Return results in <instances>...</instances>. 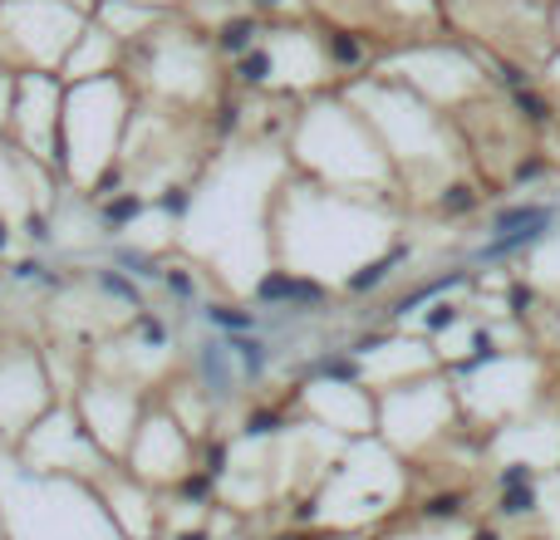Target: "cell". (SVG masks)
I'll use <instances>...</instances> for the list:
<instances>
[{
    "mask_svg": "<svg viewBox=\"0 0 560 540\" xmlns=\"http://www.w3.org/2000/svg\"><path fill=\"white\" fill-rule=\"evenodd\" d=\"M59 398L55 378H49V364L39 349L15 344L0 349V447H15L25 437V427L45 413Z\"/></svg>",
    "mask_w": 560,
    "mask_h": 540,
    "instance_id": "21",
    "label": "cell"
},
{
    "mask_svg": "<svg viewBox=\"0 0 560 540\" xmlns=\"http://www.w3.org/2000/svg\"><path fill=\"white\" fill-rule=\"evenodd\" d=\"M413 506V467L378 437H354L305 496V521L329 540L384 536Z\"/></svg>",
    "mask_w": 560,
    "mask_h": 540,
    "instance_id": "5",
    "label": "cell"
},
{
    "mask_svg": "<svg viewBox=\"0 0 560 540\" xmlns=\"http://www.w3.org/2000/svg\"><path fill=\"white\" fill-rule=\"evenodd\" d=\"M551 39H556V49H560V0H551Z\"/></svg>",
    "mask_w": 560,
    "mask_h": 540,
    "instance_id": "34",
    "label": "cell"
},
{
    "mask_svg": "<svg viewBox=\"0 0 560 540\" xmlns=\"http://www.w3.org/2000/svg\"><path fill=\"white\" fill-rule=\"evenodd\" d=\"M89 486L98 492L104 512L114 516V526L128 540H163V492H153V486H143L138 477H128L118 462H108Z\"/></svg>",
    "mask_w": 560,
    "mask_h": 540,
    "instance_id": "24",
    "label": "cell"
},
{
    "mask_svg": "<svg viewBox=\"0 0 560 540\" xmlns=\"http://www.w3.org/2000/svg\"><path fill=\"white\" fill-rule=\"evenodd\" d=\"M522 285L546 300H560V216L522 251Z\"/></svg>",
    "mask_w": 560,
    "mask_h": 540,
    "instance_id": "27",
    "label": "cell"
},
{
    "mask_svg": "<svg viewBox=\"0 0 560 540\" xmlns=\"http://www.w3.org/2000/svg\"><path fill=\"white\" fill-rule=\"evenodd\" d=\"M374 69H384L388 79L408 84L423 104H433L438 114H463L467 104H477L482 94H492V74H487V59L472 45H463L457 35H433L404 45L394 55H384Z\"/></svg>",
    "mask_w": 560,
    "mask_h": 540,
    "instance_id": "13",
    "label": "cell"
},
{
    "mask_svg": "<svg viewBox=\"0 0 560 540\" xmlns=\"http://www.w3.org/2000/svg\"><path fill=\"white\" fill-rule=\"evenodd\" d=\"M0 526L5 540H128L98 492L74 477H39L0 447Z\"/></svg>",
    "mask_w": 560,
    "mask_h": 540,
    "instance_id": "8",
    "label": "cell"
},
{
    "mask_svg": "<svg viewBox=\"0 0 560 540\" xmlns=\"http://www.w3.org/2000/svg\"><path fill=\"white\" fill-rule=\"evenodd\" d=\"M404 222L408 212L394 197L335 192L290 173L271 212L276 275L310 290H364L388 275Z\"/></svg>",
    "mask_w": 560,
    "mask_h": 540,
    "instance_id": "2",
    "label": "cell"
},
{
    "mask_svg": "<svg viewBox=\"0 0 560 540\" xmlns=\"http://www.w3.org/2000/svg\"><path fill=\"white\" fill-rule=\"evenodd\" d=\"M285 157L290 173L310 177L319 187L394 197L398 202V173L388 163L384 143L339 89H325V94L295 104V118H290L285 133Z\"/></svg>",
    "mask_w": 560,
    "mask_h": 540,
    "instance_id": "4",
    "label": "cell"
},
{
    "mask_svg": "<svg viewBox=\"0 0 560 540\" xmlns=\"http://www.w3.org/2000/svg\"><path fill=\"white\" fill-rule=\"evenodd\" d=\"M349 368L354 378L369 388V394H388L398 384H413V378L438 374V354H433V339L413 334V329H394V334H378L369 344H359L349 354Z\"/></svg>",
    "mask_w": 560,
    "mask_h": 540,
    "instance_id": "23",
    "label": "cell"
},
{
    "mask_svg": "<svg viewBox=\"0 0 560 540\" xmlns=\"http://www.w3.org/2000/svg\"><path fill=\"white\" fill-rule=\"evenodd\" d=\"M0 540H5V526H0Z\"/></svg>",
    "mask_w": 560,
    "mask_h": 540,
    "instance_id": "35",
    "label": "cell"
},
{
    "mask_svg": "<svg viewBox=\"0 0 560 540\" xmlns=\"http://www.w3.org/2000/svg\"><path fill=\"white\" fill-rule=\"evenodd\" d=\"M252 5V15H261L266 25H276V20H305V0H246Z\"/></svg>",
    "mask_w": 560,
    "mask_h": 540,
    "instance_id": "29",
    "label": "cell"
},
{
    "mask_svg": "<svg viewBox=\"0 0 560 540\" xmlns=\"http://www.w3.org/2000/svg\"><path fill=\"white\" fill-rule=\"evenodd\" d=\"M59 108H65V79L59 74H45V69L15 74V104H10V124H5V138L15 143V153L55 167V157H59Z\"/></svg>",
    "mask_w": 560,
    "mask_h": 540,
    "instance_id": "20",
    "label": "cell"
},
{
    "mask_svg": "<svg viewBox=\"0 0 560 540\" xmlns=\"http://www.w3.org/2000/svg\"><path fill=\"white\" fill-rule=\"evenodd\" d=\"M443 25L487 64H512V74H541V64L556 55L551 5L541 0H443Z\"/></svg>",
    "mask_w": 560,
    "mask_h": 540,
    "instance_id": "11",
    "label": "cell"
},
{
    "mask_svg": "<svg viewBox=\"0 0 560 540\" xmlns=\"http://www.w3.org/2000/svg\"><path fill=\"white\" fill-rule=\"evenodd\" d=\"M546 315H551V325H556V339H551V344H546V349H560V300H556L551 309H546Z\"/></svg>",
    "mask_w": 560,
    "mask_h": 540,
    "instance_id": "33",
    "label": "cell"
},
{
    "mask_svg": "<svg viewBox=\"0 0 560 540\" xmlns=\"http://www.w3.org/2000/svg\"><path fill=\"white\" fill-rule=\"evenodd\" d=\"M295 408L305 423L325 427V433L345 437V443L374 437V394L354 374H329L325 368V374L305 378L295 394Z\"/></svg>",
    "mask_w": 560,
    "mask_h": 540,
    "instance_id": "22",
    "label": "cell"
},
{
    "mask_svg": "<svg viewBox=\"0 0 560 540\" xmlns=\"http://www.w3.org/2000/svg\"><path fill=\"white\" fill-rule=\"evenodd\" d=\"M541 84L551 89V94H560V49H556V55L541 64Z\"/></svg>",
    "mask_w": 560,
    "mask_h": 540,
    "instance_id": "32",
    "label": "cell"
},
{
    "mask_svg": "<svg viewBox=\"0 0 560 540\" xmlns=\"http://www.w3.org/2000/svg\"><path fill=\"white\" fill-rule=\"evenodd\" d=\"M69 403H74L79 423H84V433L94 437V447L108 457V462H124L128 443H133L138 433V418L148 413V388L128 384V378H114V374H98V368L84 364V374H79V384L69 388Z\"/></svg>",
    "mask_w": 560,
    "mask_h": 540,
    "instance_id": "18",
    "label": "cell"
},
{
    "mask_svg": "<svg viewBox=\"0 0 560 540\" xmlns=\"http://www.w3.org/2000/svg\"><path fill=\"white\" fill-rule=\"evenodd\" d=\"M10 453H15V462L30 467V472L74 477V482H94V477L108 467V457L98 453L94 437L84 433V423H79L69 398H55V403L25 427V437H20Z\"/></svg>",
    "mask_w": 560,
    "mask_h": 540,
    "instance_id": "16",
    "label": "cell"
},
{
    "mask_svg": "<svg viewBox=\"0 0 560 540\" xmlns=\"http://www.w3.org/2000/svg\"><path fill=\"white\" fill-rule=\"evenodd\" d=\"M133 114H138V94L124 79V69H118V74L65 84L59 157H55V173H59L65 192L94 197V202L108 192V183H114V173H118V157H124V138H128Z\"/></svg>",
    "mask_w": 560,
    "mask_h": 540,
    "instance_id": "6",
    "label": "cell"
},
{
    "mask_svg": "<svg viewBox=\"0 0 560 540\" xmlns=\"http://www.w3.org/2000/svg\"><path fill=\"white\" fill-rule=\"evenodd\" d=\"M305 20L325 35H349L369 45L374 64L404 45L447 35L443 0H305Z\"/></svg>",
    "mask_w": 560,
    "mask_h": 540,
    "instance_id": "14",
    "label": "cell"
},
{
    "mask_svg": "<svg viewBox=\"0 0 560 540\" xmlns=\"http://www.w3.org/2000/svg\"><path fill=\"white\" fill-rule=\"evenodd\" d=\"M10 104H15V69L0 64V133H5V124H10Z\"/></svg>",
    "mask_w": 560,
    "mask_h": 540,
    "instance_id": "30",
    "label": "cell"
},
{
    "mask_svg": "<svg viewBox=\"0 0 560 540\" xmlns=\"http://www.w3.org/2000/svg\"><path fill=\"white\" fill-rule=\"evenodd\" d=\"M463 433V408H457L447 368L413 378V384H398L388 394H374V437L384 447H394L408 467H428Z\"/></svg>",
    "mask_w": 560,
    "mask_h": 540,
    "instance_id": "12",
    "label": "cell"
},
{
    "mask_svg": "<svg viewBox=\"0 0 560 540\" xmlns=\"http://www.w3.org/2000/svg\"><path fill=\"white\" fill-rule=\"evenodd\" d=\"M232 79L252 94H276V98H305L325 94L339 84L335 59H329L325 30L310 25V20H276L261 25L256 45L246 55L232 59Z\"/></svg>",
    "mask_w": 560,
    "mask_h": 540,
    "instance_id": "10",
    "label": "cell"
},
{
    "mask_svg": "<svg viewBox=\"0 0 560 540\" xmlns=\"http://www.w3.org/2000/svg\"><path fill=\"white\" fill-rule=\"evenodd\" d=\"M89 20H94V25H104L108 35L128 49V45H138L143 35H153L167 15H158V10H148V5H133V0H94Z\"/></svg>",
    "mask_w": 560,
    "mask_h": 540,
    "instance_id": "28",
    "label": "cell"
},
{
    "mask_svg": "<svg viewBox=\"0 0 560 540\" xmlns=\"http://www.w3.org/2000/svg\"><path fill=\"white\" fill-rule=\"evenodd\" d=\"M84 25L89 10L74 0H0V64L15 74H59Z\"/></svg>",
    "mask_w": 560,
    "mask_h": 540,
    "instance_id": "15",
    "label": "cell"
},
{
    "mask_svg": "<svg viewBox=\"0 0 560 540\" xmlns=\"http://www.w3.org/2000/svg\"><path fill=\"white\" fill-rule=\"evenodd\" d=\"M118 69H124V45H118L104 25H94V20H89V25L79 30V39L69 45L65 64H59V79H65V84H79V79L118 74Z\"/></svg>",
    "mask_w": 560,
    "mask_h": 540,
    "instance_id": "26",
    "label": "cell"
},
{
    "mask_svg": "<svg viewBox=\"0 0 560 540\" xmlns=\"http://www.w3.org/2000/svg\"><path fill=\"white\" fill-rule=\"evenodd\" d=\"M197 462H202V443L187 437V427L167 413L158 398H148V413L138 418V433L124 453V472L138 477L153 492H183L187 482L197 477Z\"/></svg>",
    "mask_w": 560,
    "mask_h": 540,
    "instance_id": "17",
    "label": "cell"
},
{
    "mask_svg": "<svg viewBox=\"0 0 560 540\" xmlns=\"http://www.w3.org/2000/svg\"><path fill=\"white\" fill-rule=\"evenodd\" d=\"M492 462L502 477L560 472V394L536 403L532 413L482 433V467Z\"/></svg>",
    "mask_w": 560,
    "mask_h": 540,
    "instance_id": "19",
    "label": "cell"
},
{
    "mask_svg": "<svg viewBox=\"0 0 560 540\" xmlns=\"http://www.w3.org/2000/svg\"><path fill=\"white\" fill-rule=\"evenodd\" d=\"M124 79L133 84L138 104L207 118L222 104L226 59L207 30L183 15H167L153 35L124 49Z\"/></svg>",
    "mask_w": 560,
    "mask_h": 540,
    "instance_id": "7",
    "label": "cell"
},
{
    "mask_svg": "<svg viewBox=\"0 0 560 540\" xmlns=\"http://www.w3.org/2000/svg\"><path fill=\"white\" fill-rule=\"evenodd\" d=\"M285 177V148L242 138L232 148H217L187 187L173 251L187 256L226 300H256L276 275L271 212Z\"/></svg>",
    "mask_w": 560,
    "mask_h": 540,
    "instance_id": "1",
    "label": "cell"
},
{
    "mask_svg": "<svg viewBox=\"0 0 560 540\" xmlns=\"http://www.w3.org/2000/svg\"><path fill=\"white\" fill-rule=\"evenodd\" d=\"M378 540H482V526L463 512V496L433 506H408Z\"/></svg>",
    "mask_w": 560,
    "mask_h": 540,
    "instance_id": "25",
    "label": "cell"
},
{
    "mask_svg": "<svg viewBox=\"0 0 560 540\" xmlns=\"http://www.w3.org/2000/svg\"><path fill=\"white\" fill-rule=\"evenodd\" d=\"M133 5H148V10H158V15H183L192 0H133Z\"/></svg>",
    "mask_w": 560,
    "mask_h": 540,
    "instance_id": "31",
    "label": "cell"
},
{
    "mask_svg": "<svg viewBox=\"0 0 560 540\" xmlns=\"http://www.w3.org/2000/svg\"><path fill=\"white\" fill-rule=\"evenodd\" d=\"M556 359L546 349H492V354L472 359V364L453 368V394L463 408L467 433H492V427L512 423V418L532 413L536 403L556 394Z\"/></svg>",
    "mask_w": 560,
    "mask_h": 540,
    "instance_id": "9",
    "label": "cell"
},
{
    "mask_svg": "<svg viewBox=\"0 0 560 540\" xmlns=\"http://www.w3.org/2000/svg\"><path fill=\"white\" fill-rule=\"evenodd\" d=\"M349 104L364 114V124L374 128V138L384 143L388 163L398 173V202L418 207L433 202L447 192V187L463 177V138H457V124L447 114H438L433 104L413 94L408 84L388 79L384 69H364V74L335 84Z\"/></svg>",
    "mask_w": 560,
    "mask_h": 540,
    "instance_id": "3",
    "label": "cell"
}]
</instances>
